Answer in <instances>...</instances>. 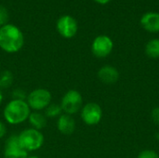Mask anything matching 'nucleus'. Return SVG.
<instances>
[{"mask_svg":"<svg viewBox=\"0 0 159 158\" xmlns=\"http://www.w3.org/2000/svg\"><path fill=\"white\" fill-rule=\"evenodd\" d=\"M24 45L22 32L13 24H6L0 27V48L7 53H16Z\"/></svg>","mask_w":159,"mask_h":158,"instance_id":"nucleus-1","label":"nucleus"},{"mask_svg":"<svg viewBox=\"0 0 159 158\" xmlns=\"http://www.w3.org/2000/svg\"><path fill=\"white\" fill-rule=\"evenodd\" d=\"M31 109L26 101L11 99L4 107L3 117L9 125H20L28 120Z\"/></svg>","mask_w":159,"mask_h":158,"instance_id":"nucleus-2","label":"nucleus"},{"mask_svg":"<svg viewBox=\"0 0 159 158\" xmlns=\"http://www.w3.org/2000/svg\"><path fill=\"white\" fill-rule=\"evenodd\" d=\"M18 138L20 146L27 153L39 150L45 142V137L42 131L33 128H28L20 131L18 134Z\"/></svg>","mask_w":159,"mask_h":158,"instance_id":"nucleus-3","label":"nucleus"},{"mask_svg":"<svg viewBox=\"0 0 159 158\" xmlns=\"http://www.w3.org/2000/svg\"><path fill=\"white\" fill-rule=\"evenodd\" d=\"M26 102L31 110L42 112L52 102V94L44 88H34L28 93Z\"/></svg>","mask_w":159,"mask_h":158,"instance_id":"nucleus-4","label":"nucleus"},{"mask_svg":"<svg viewBox=\"0 0 159 158\" xmlns=\"http://www.w3.org/2000/svg\"><path fill=\"white\" fill-rule=\"evenodd\" d=\"M62 113L75 115L79 113L83 107V97L76 89H69L64 93L60 103Z\"/></svg>","mask_w":159,"mask_h":158,"instance_id":"nucleus-5","label":"nucleus"},{"mask_svg":"<svg viewBox=\"0 0 159 158\" xmlns=\"http://www.w3.org/2000/svg\"><path fill=\"white\" fill-rule=\"evenodd\" d=\"M80 117L88 126L98 125L102 118V109L97 102H88L83 105L80 111Z\"/></svg>","mask_w":159,"mask_h":158,"instance_id":"nucleus-6","label":"nucleus"},{"mask_svg":"<svg viewBox=\"0 0 159 158\" xmlns=\"http://www.w3.org/2000/svg\"><path fill=\"white\" fill-rule=\"evenodd\" d=\"M114 48V42L108 35H99L97 36L91 45V51L93 55L97 58L102 59L109 56Z\"/></svg>","mask_w":159,"mask_h":158,"instance_id":"nucleus-7","label":"nucleus"},{"mask_svg":"<svg viewBox=\"0 0 159 158\" xmlns=\"http://www.w3.org/2000/svg\"><path fill=\"white\" fill-rule=\"evenodd\" d=\"M56 28L58 33L64 38H73L78 30V24L76 20L69 15H64L61 17L56 23Z\"/></svg>","mask_w":159,"mask_h":158,"instance_id":"nucleus-8","label":"nucleus"},{"mask_svg":"<svg viewBox=\"0 0 159 158\" xmlns=\"http://www.w3.org/2000/svg\"><path fill=\"white\" fill-rule=\"evenodd\" d=\"M5 158H26L29 156L20 144L18 135L12 134L7 137L4 145Z\"/></svg>","mask_w":159,"mask_h":158,"instance_id":"nucleus-9","label":"nucleus"},{"mask_svg":"<svg viewBox=\"0 0 159 158\" xmlns=\"http://www.w3.org/2000/svg\"><path fill=\"white\" fill-rule=\"evenodd\" d=\"M98 78L105 85H114L119 79V72L113 65H103L98 71Z\"/></svg>","mask_w":159,"mask_h":158,"instance_id":"nucleus-10","label":"nucleus"},{"mask_svg":"<svg viewBox=\"0 0 159 158\" xmlns=\"http://www.w3.org/2000/svg\"><path fill=\"white\" fill-rule=\"evenodd\" d=\"M57 129L62 134L66 136L72 135L75 130V121L73 115H69L66 114H61L57 118Z\"/></svg>","mask_w":159,"mask_h":158,"instance_id":"nucleus-11","label":"nucleus"},{"mask_svg":"<svg viewBox=\"0 0 159 158\" xmlns=\"http://www.w3.org/2000/svg\"><path fill=\"white\" fill-rule=\"evenodd\" d=\"M141 25L149 33H159V13L149 11L141 18Z\"/></svg>","mask_w":159,"mask_h":158,"instance_id":"nucleus-12","label":"nucleus"},{"mask_svg":"<svg viewBox=\"0 0 159 158\" xmlns=\"http://www.w3.org/2000/svg\"><path fill=\"white\" fill-rule=\"evenodd\" d=\"M27 121L29 122L31 128L41 131L47 126L48 117L42 112L33 111V112H31Z\"/></svg>","mask_w":159,"mask_h":158,"instance_id":"nucleus-13","label":"nucleus"},{"mask_svg":"<svg viewBox=\"0 0 159 158\" xmlns=\"http://www.w3.org/2000/svg\"><path fill=\"white\" fill-rule=\"evenodd\" d=\"M145 54L151 59L159 58V38H153L145 45Z\"/></svg>","mask_w":159,"mask_h":158,"instance_id":"nucleus-14","label":"nucleus"},{"mask_svg":"<svg viewBox=\"0 0 159 158\" xmlns=\"http://www.w3.org/2000/svg\"><path fill=\"white\" fill-rule=\"evenodd\" d=\"M14 81V75L13 74L8 71H3L2 73H0V89H7L9 88Z\"/></svg>","mask_w":159,"mask_h":158,"instance_id":"nucleus-15","label":"nucleus"},{"mask_svg":"<svg viewBox=\"0 0 159 158\" xmlns=\"http://www.w3.org/2000/svg\"><path fill=\"white\" fill-rule=\"evenodd\" d=\"M44 114L48 118H55V117H59L62 113L61 107L59 103H55V102H51L45 110H44Z\"/></svg>","mask_w":159,"mask_h":158,"instance_id":"nucleus-16","label":"nucleus"},{"mask_svg":"<svg viewBox=\"0 0 159 158\" xmlns=\"http://www.w3.org/2000/svg\"><path fill=\"white\" fill-rule=\"evenodd\" d=\"M28 93L22 89V88H15L11 91V98L13 100H21V101H26Z\"/></svg>","mask_w":159,"mask_h":158,"instance_id":"nucleus-17","label":"nucleus"},{"mask_svg":"<svg viewBox=\"0 0 159 158\" xmlns=\"http://www.w3.org/2000/svg\"><path fill=\"white\" fill-rule=\"evenodd\" d=\"M9 19L8 10L2 5H0V27L7 24Z\"/></svg>","mask_w":159,"mask_h":158,"instance_id":"nucleus-18","label":"nucleus"},{"mask_svg":"<svg viewBox=\"0 0 159 158\" xmlns=\"http://www.w3.org/2000/svg\"><path fill=\"white\" fill-rule=\"evenodd\" d=\"M137 158H159V155L154 150L146 149L140 152Z\"/></svg>","mask_w":159,"mask_h":158,"instance_id":"nucleus-19","label":"nucleus"},{"mask_svg":"<svg viewBox=\"0 0 159 158\" xmlns=\"http://www.w3.org/2000/svg\"><path fill=\"white\" fill-rule=\"evenodd\" d=\"M151 119L152 121L159 127V107H156L151 112Z\"/></svg>","mask_w":159,"mask_h":158,"instance_id":"nucleus-20","label":"nucleus"},{"mask_svg":"<svg viewBox=\"0 0 159 158\" xmlns=\"http://www.w3.org/2000/svg\"><path fill=\"white\" fill-rule=\"evenodd\" d=\"M7 126L5 125V123L0 121V139H3L7 135Z\"/></svg>","mask_w":159,"mask_h":158,"instance_id":"nucleus-21","label":"nucleus"},{"mask_svg":"<svg viewBox=\"0 0 159 158\" xmlns=\"http://www.w3.org/2000/svg\"><path fill=\"white\" fill-rule=\"evenodd\" d=\"M96 3H98V4H100V5H105V4H107V3H109L111 0H94Z\"/></svg>","mask_w":159,"mask_h":158,"instance_id":"nucleus-22","label":"nucleus"},{"mask_svg":"<svg viewBox=\"0 0 159 158\" xmlns=\"http://www.w3.org/2000/svg\"><path fill=\"white\" fill-rule=\"evenodd\" d=\"M3 100H4V95H3L2 90L0 89V105H1V104H2V102H3Z\"/></svg>","mask_w":159,"mask_h":158,"instance_id":"nucleus-23","label":"nucleus"},{"mask_svg":"<svg viewBox=\"0 0 159 158\" xmlns=\"http://www.w3.org/2000/svg\"><path fill=\"white\" fill-rule=\"evenodd\" d=\"M26 158H40L39 156H28Z\"/></svg>","mask_w":159,"mask_h":158,"instance_id":"nucleus-24","label":"nucleus"},{"mask_svg":"<svg viewBox=\"0 0 159 158\" xmlns=\"http://www.w3.org/2000/svg\"><path fill=\"white\" fill-rule=\"evenodd\" d=\"M156 138H157V140L159 142V130L157 132V134H156Z\"/></svg>","mask_w":159,"mask_h":158,"instance_id":"nucleus-25","label":"nucleus"}]
</instances>
